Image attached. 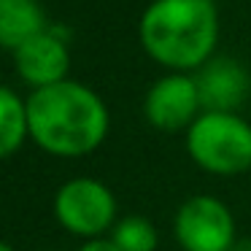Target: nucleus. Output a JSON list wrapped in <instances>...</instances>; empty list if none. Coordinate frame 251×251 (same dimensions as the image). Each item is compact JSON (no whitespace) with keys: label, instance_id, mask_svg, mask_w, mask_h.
Wrapping results in <instances>:
<instances>
[{"label":"nucleus","instance_id":"f257e3e1","mask_svg":"<svg viewBox=\"0 0 251 251\" xmlns=\"http://www.w3.org/2000/svg\"><path fill=\"white\" fill-rule=\"evenodd\" d=\"M30 138L54 157H84L105 141L108 108L89 87L60 81L27 98Z\"/></svg>","mask_w":251,"mask_h":251},{"label":"nucleus","instance_id":"f03ea898","mask_svg":"<svg viewBox=\"0 0 251 251\" xmlns=\"http://www.w3.org/2000/svg\"><path fill=\"white\" fill-rule=\"evenodd\" d=\"M219 35L211 0H154L141 19V44L170 71H197L208 62Z\"/></svg>","mask_w":251,"mask_h":251},{"label":"nucleus","instance_id":"7ed1b4c3","mask_svg":"<svg viewBox=\"0 0 251 251\" xmlns=\"http://www.w3.org/2000/svg\"><path fill=\"white\" fill-rule=\"evenodd\" d=\"M186 151L213 176H238L251 168V125L232 111H202L186 130Z\"/></svg>","mask_w":251,"mask_h":251},{"label":"nucleus","instance_id":"20e7f679","mask_svg":"<svg viewBox=\"0 0 251 251\" xmlns=\"http://www.w3.org/2000/svg\"><path fill=\"white\" fill-rule=\"evenodd\" d=\"M116 197L103 181L78 176L57 189L54 216L71 235L78 238H103L116 224Z\"/></svg>","mask_w":251,"mask_h":251},{"label":"nucleus","instance_id":"39448f33","mask_svg":"<svg viewBox=\"0 0 251 251\" xmlns=\"http://www.w3.org/2000/svg\"><path fill=\"white\" fill-rule=\"evenodd\" d=\"M173 232L184 251H232L235 219L219 197L195 195L176 211Z\"/></svg>","mask_w":251,"mask_h":251},{"label":"nucleus","instance_id":"423d86ee","mask_svg":"<svg viewBox=\"0 0 251 251\" xmlns=\"http://www.w3.org/2000/svg\"><path fill=\"white\" fill-rule=\"evenodd\" d=\"M200 92H197V81L195 76L186 73H173L165 76L149 89L146 95V119L151 127L165 132H176V130H189L192 122L200 116Z\"/></svg>","mask_w":251,"mask_h":251},{"label":"nucleus","instance_id":"0eeeda50","mask_svg":"<svg viewBox=\"0 0 251 251\" xmlns=\"http://www.w3.org/2000/svg\"><path fill=\"white\" fill-rule=\"evenodd\" d=\"M14 60H17V71L22 81L35 89L65 81L68 68H71V54H68L65 41L57 38L54 33H41L30 38L25 46L14 51Z\"/></svg>","mask_w":251,"mask_h":251},{"label":"nucleus","instance_id":"6e6552de","mask_svg":"<svg viewBox=\"0 0 251 251\" xmlns=\"http://www.w3.org/2000/svg\"><path fill=\"white\" fill-rule=\"evenodd\" d=\"M195 81L205 111H235L249 95V73L229 57L208 60Z\"/></svg>","mask_w":251,"mask_h":251},{"label":"nucleus","instance_id":"1a4fd4ad","mask_svg":"<svg viewBox=\"0 0 251 251\" xmlns=\"http://www.w3.org/2000/svg\"><path fill=\"white\" fill-rule=\"evenodd\" d=\"M46 33L44 11L35 0H0V46L17 51L30 38Z\"/></svg>","mask_w":251,"mask_h":251},{"label":"nucleus","instance_id":"9d476101","mask_svg":"<svg viewBox=\"0 0 251 251\" xmlns=\"http://www.w3.org/2000/svg\"><path fill=\"white\" fill-rule=\"evenodd\" d=\"M27 135V100H22L8 87H0V159L19 151Z\"/></svg>","mask_w":251,"mask_h":251},{"label":"nucleus","instance_id":"9b49d317","mask_svg":"<svg viewBox=\"0 0 251 251\" xmlns=\"http://www.w3.org/2000/svg\"><path fill=\"white\" fill-rule=\"evenodd\" d=\"M111 240L122 251H157L159 235L146 216H125L114 224Z\"/></svg>","mask_w":251,"mask_h":251},{"label":"nucleus","instance_id":"f8f14e48","mask_svg":"<svg viewBox=\"0 0 251 251\" xmlns=\"http://www.w3.org/2000/svg\"><path fill=\"white\" fill-rule=\"evenodd\" d=\"M78 251H122V249L111 238H89Z\"/></svg>","mask_w":251,"mask_h":251},{"label":"nucleus","instance_id":"ddd939ff","mask_svg":"<svg viewBox=\"0 0 251 251\" xmlns=\"http://www.w3.org/2000/svg\"><path fill=\"white\" fill-rule=\"evenodd\" d=\"M232 251H251V238H240V240H235Z\"/></svg>","mask_w":251,"mask_h":251},{"label":"nucleus","instance_id":"4468645a","mask_svg":"<svg viewBox=\"0 0 251 251\" xmlns=\"http://www.w3.org/2000/svg\"><path fill=\"white\" fill-rule=\"evenodd\" d=\"M0 251H14V249H11V246H8V243H6V240H0Z\"/></svg>","mask_w":251,"mask_h":251}]
</instances>
